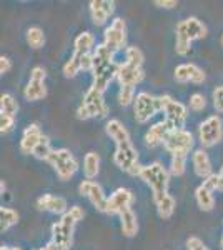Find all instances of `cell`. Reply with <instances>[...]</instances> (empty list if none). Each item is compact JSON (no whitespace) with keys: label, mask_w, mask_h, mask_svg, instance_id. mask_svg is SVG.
Returning a JSON list of instances; mask_svg holds the SVG:
<instances>
[{"label":"cell","mask_w":223,"mask_h":250,"mask_svg":"<svg viewBox=\"0 0 223 250\" xmlns=\"http://www.w3.org/2000/svg\"><path fill=\"white\" fill-rule=\"evenodd\" d=\"M143 52L139 47H128L125 50V60L123 63H120L119 75H117L120 87L135 88L143 80L145 74L143 68H142L143 67Z\"/></svg>","instance_id":"obj_1"},{"label":"cell","mask_w":223,"mask_h":250,"mask_svg":"<svg viewBox=\"0 0 223 250\" xmlns=\"http://www.w3.org/2000/svg\"><path fill=\"white\" fill-rule=\"evenodd\" d=\"M85 217V210L80 205H74L68 208L67 213L60 217L59 222L52 225V242L60 245L62 249L70 250L74 242V230L77 222H80Z\"/></svg>","instance_id":"obj_2"},{"label":"cell","mask_w":223,"mask_h":250,"mask_svg":"<svg viewBox=\"0 0 223 250\" xmlns=\"http://www.w3.org/2000/svg\"><path fill=\"white\" fill-rule=\"evenodd\" d=\"M139 177L152 190V199L155 205L163 200L168 193V184H170V172L163 167L160 162H153L148 165H142V170Z\"/></svg>","instance_id":"obj_3"},{"label":"cell","mask_w":223,"mask_h":250,"mask_svg":"<svg viewBox=\"0 0 223 250\" xmlns=\"http://www.w3.org/2000/svg\"><path fill=\"white\" fill-rule=\"evenodd\" d=\"M108 114V105L103 100V94L95 87H90L83 95L82 104L77 108V119L87 120L93 117H105Z\"/></svg>","instance_id":"obj_4"},{"label":"cell","mask_w":223,"mask_h":250,"mask_svg":"<svg viewBox=\"0 0 223 250\" xmlns=\"http://www.w3.org/2000/svg\"><path fill=\"white\" fill-rule=\"evenodd\" d=\"M45 162L55 168L57 177L60 180H63V182L70 180L75 175V172L79 170V162H77V159L67 148H54L52 154L47 157Z\"/></svg>","instance_id":"obj_5"},{"label":"cell","mask_w":223,"mask_h":250,"mask_svg":"<svg viewBox=\"0 0 223 250\" xmlns=\"http://www.w3.org/2000/svg\"><path fill=\"white\" fill-rule=\"evenodd\" d=\"M113 162L119 168L127 172L128 175H139L142 170V165L139 164V152H137L132 142L117 145L115 154H113Z\"/></svg>","instance_id":"obj_6"},{"label":"cell","mask_w":223,"mask_h":250,"mask_svg":"<svg viewBox=\"0 0 223 250\" xmlns=\"http://www.w3.org/2000/svg\"><path fill=\"white\" fill-rule=\"evenodd\" d=\"M198 139L203 148L220 144L223 139V124L218 115H210L198 127Z\"/></svg>","instance_id":"obj_7"},{"label":"cell","mask_w":223,"mask_h":250,"mask_svg":"<svg viewBox=\"0 0 223 250\" xmlns=\"http://www.w3.org/2000/svg\"><path fill=\"white\" fill-rule=\"evenodd\" d=\"M158 104H160V112L165 114V120H168L173 127L183 128L186 120V107L182 102H177L170 95H158Z\"/></svg>","instance_id":"obj_8"},{"label":"cell","mask_w":223,"mask_h":250,"mask_svg":"<svg viewBox=\"0 0 223 250\" xmlns=\"http://www.w3.org/2000/svg\"><path fill=\"white\" fill-rule=\"evenodd\" d=\"M160 112L158 97L148 94V92H139L133 102V115L139 124H147L153 115Z\"/></svg>","instance_id":"obj_9"},{"label":"cell","mask_w":223,"mask_h":250,"mask_svg":"<svg viewBox=\"0 0 223 250\" xmlns=\"http://www.w3.org/2000/svg\"><path fill=\"white\" fill-rule=\"evenodd\" d=\"M165 150L168 152L170 155H183L188 157L190 150L193 148V135L192 132L185 130V128H178V130H173L163 142Z\"/></svg>","instance_id":"obj_10"},{"label":"cell","mask_w":223,"mask_h":250,"mask_svg":"<svg viewBox=\"0 0 223 250\" xmlns=\"http://www.w3.org/2000/svg\"><path fill=\"white\" fill-rule=\"evenodd\" d=\"M103 45L115 54L127 45V23L123 19L117 17L103 32Z\"/></svg>","instance_id":"obj_11"},{"label":"cell","mask_w":223,"mask_h":250,"mask_svg":"<svg viewBox=\"0 0 223 250\" xmlns=\"http://www.w3.org/2000/svg\"><path fill=\"white\" fill-rule=\"evenodd\" d=\"M79 193H80V195H83V197H87L88 202H90L99 212L107 213L108 197L105 195V192H103V188H102V185H100V184H97L95 180L85 179L79 185Z\"/></svg>","instance_id":"obj_12"},{"label":"cell","mask_w":223,"mask_h":250,"mask_svg":"<svg viewBox=\"0 0 223 250\" xmlns=\"http://www.w3.org/2000/svg\"><path fill=\"white\" fill-rule=\"evenodd\" d=\"M135 200V195L130 188L120 187L108 197V204H107V213L112 215H120L122 212L132 208V204Z\"/></svg>","instance_id":"obj_13"},{"label":"cell","mask_w":223,"mask_h":250,"mask_svg":"<svg viewBox=\"0 0 223 250\" xmlns=\"http://www.w3.org/2000/svg\"><path fill=\"white\" fill-rule=\"evenodd\" d=\"M173 77L178 83H203L206 75L195 63H180L175 67Z\"/></svg>","instance_id":"obj_14"},{"label":"cell","mask_w":223,"mask_h":250,"mask_svg":"<svg viewBox=\"0 0 223 250\" xmlns=\"http://www.w3.org/2000/svg\"><path fill=\"white\" fill-rule=\"evenodd\" d=\"M173 130H177V128L173 127L168 120L163 119L162 122L153 124L152 127L148 128L147 134H145V142H147L148 147H157V145L163 144L165 139H167Z\"/></svg>","instance_id":"obj_15"},{"label":"cell","mask_w":223,"mask_h":250,"mask_svg":"<svg viewBox=\"0 0 223 250\" xmlns=\"http://www.w3.org/2000/svg\"><path fill=\"white\" fill-rule=\"evenodd\" d=\"M37 208L43 212L57 213V215H63L68 212V204L63 197L54 195V193H43L42 197L37 199Z\"/></svg>","instance_id":"obj_16"},{"label":"cell","mask_w":223,"mask_h":250,"mask_svg":"<svg viewBox=\"0 0 223 250\" xmlns=\"http://www.w3.org/2000/svg\"><path fill=\"white\" fill-rule=\"evenodd\" d=\"M42 137L43 134L37 124L28 125L25 130H23L22 139H20V150H22V154H34L35 147L42 140Z\"/></svg>","instance_id":"obj_17"},{"label":"cell","mask_w":223,"mask_h":250,"mask_svg":"<svg viewBox=\"0 0 223 250\" xmlns=\"http://www.w3.org/2000/svg\"><path fill=\"white\" fill-rule=\"evenodd\" d=\"M192 165L193 170L200 179H208L213 173V167H212V160H210L208 154H206L205 148H197L192 154Z\"/></svg>","instance_id":"obj_18"},{"label":"cell","mask_w":223,"mask_h":250,"mask_svg":"<svg viewBox=\"0 0 223 250\" xmlns=\"http://www.w3.org/2000/svg\"><path fill=\"white\" fill-rule=\"evenodd\" d=\"M192 37L188 35L186 30V22L180 20L175 27V52L180 57H186V55L192 52Z\"/></svg>","instance_id":"obj_19"},{"label":"cell","mask_w":223,"mask_h":250,"mask_svg":"<svg viewBox=\"0 0 223 250\" xmlns=\"http://www.w3.org/2000/svg\"><path fill=\"white\" fill-rule=\"evenodd\" d=\"M93 55V67H92V75L99 74V72L105 70L107 67H110L115 60H113V52L110 48H107L103 43H99L95 47V50L92 52Z\"/></svg>","instance_id":"obj_20"},{"label":"cell","mask_w":223,"mask_h":250,"mask_svg":"<svg viewBox=\"0 0 223 250\" xmlns=\"http://www.w3.org/2000/svg\"><path fill=\"white\" fill-rule=\"evenodd\" d=\"M105 132H107V135L115 142V145L132 142L130 134H128V130L125 128V125L117 119L108 120L107 125H105Z\"/></svg>","instance_id":"obj_21"},{"label":"cell","mask_w":223,"mask_h":250,"mask_svg":"<svg viewBox=\"0 0 223 250\" xmlns=\"http://www.w3.org/2000/svg\"><path fill=\"white\" fill-rule=\"evenodd\" d=\"M23 97L28 102H37L47 97V85L45 80H32L28 79V83L23 88Z\"/></svg>","instance_id":"obj_22"},{"label":"cell","mask_w":223,"mask_h":250,"mask_svg":"<svg viewBox=\"0 0 223 250\" xmlns=\"http://www.w3.org/2000/svg\"><path fill=\"white\" fill-rule=\"evenodd\" d=\"M120 227H122V233L125 237H135L137 232H139V219H137V213L128 208V210L120 213Z\"/></svg>","instance_id":"obj_23"},{"label":"cell","mask_w":223,"mask_h":250,"mask_svg":"<svg viewBox=\"0 0 223 250\" xmlns=\"http://www.w3.org/2000/svg\"><path fill=\"white\" fill-rule=\"evenodd\" d=\"M93 45H95V37H93L92 32H82V34L77 35V39L74 42V54L87 55L95 50Z\"/></svg>","instance_id":"obj_24"},{"label":"cell","mask_w":223,"mask_h":250,"mask_svg":"<svg viewBox=\"0 0 223 250\" xmlns=\"http://www.w3.org/2000/svg\"><path fill=\"white\" fill-rule=\"evenodd\" d=\"M100 172V157L95 152H88L83 157V175L85 179L93 180Z\"/></svg>","instance_id":"obj_25"},{"label":"cell","mask_w":223,"mask_h":250,"mask_svg":"<svg viewBox=\"0 0 223 250\" xmlns=\"http://www.w3.org/2000/svg\"><path fill=\"white\" fill-rule=\"evenodd\" d=\"M195 199H197L198 207H200L203 212L213 210V207H215V195H213V192L208 190V188H206L203 184H202L200 187H198L197 190H195Z\"/></svg>","instance_id":"obj_26"},{"label":"cell","mask_w":223,"mask_h":250,"mask_svg":"<svg viewBox=\"0 0 223 250\" xmlns=\"http://www.w3.org/2000/svg\"><path fill=\"white\" fill-rule=\"evenodd\" d=\"M88 10H90V19L97 27H103L108 20L107 12L102 7V0H92L88 3Z\"/></svg>","instance_id":"obj_27"},{"label":"cell","mask_w":223,"mask_h":250,"mask_svg":"<svg viewBox=\"0 0 223 250\" xmlns=\"http://www.w3.org/2000/svg\"><path fill=\"white\" fill-rule=\"evenodd\" d=\"M19 222V212L10 207H0V230L7 232Z\"/></svg>","instance_id":"obj_28"},{"label":"cell","mask_w":223,"mask_h":250,"mask_svg":"<svg viewBox=\"0 0 223 250\" xmlns=\"http://www.w3.org/2000/svg\"><path fill=\"white\" fill-rule=\"evenodd\" d=\"M186 22V30L188 35L192 37V40H200L206 37V27L205 23H202V20H198L197 17H188L185 19Z\"/></svg>","instance_id":"obj_29"},{"label":"cell","mask_w":223,"mask_h":250,"mask_svg":"<svg viewBox=\"0 0 223 250\" xmlns=\"http://www.w3.org/2000/svg\"><path fill=\"white\" fill-rule=\"evenodd\" d=\"M82 57L83 55H79V54H72V57L63 63V75L67 79H74L79 75V72L82 70Z\"/></svg>","instance_id":"obj_30"},{"label":"cell","mask_w":223,"mask_h":250,"mask_svg":"<svg viewBox=\"0 0 223 250\" xmlns=\"http://www.w3.org/2000/svg\"><path fill=\"white\" fill-rule=\"evenodd\" d=\"M19 112V104L15 100L14 95L10 94H3L0 97V114H5L10 117H15Z\"/></svg>","instance_id":"obj_31"},{"label":"cell","mask_w":223,"mask_h":250,"mask_svg":"<svg viewBox=\"0 0 223 250\" xmlns=\"http://www.w3.org/2000/svg\"><path fill=\"white\" fill-rule=\"evenodd\" d=\"M27 43L32 48H42L45 45V34L40 27H30L27 30Z\"/></svg>","instance_id":"obj_32"},{"label":"cell","mask_w":223,"mask_h":250,"mask_svg":"<svg viewBox=\"0 0 223 250\" xmlns=\"http://www.w3.org/2000/svg\"><path fill=\"white\" fill-rule=\"evenodd\" d=\"M175 207H177L175 199H173L172 195H167L163 200H160V202L157 204V212H158V215H160L162 219L167 220V219H170V217L173 215Z\"/></svg>","instance_id":"obj_33"},{"label":"cell","mask_w":223,"mask_h":250,"mask_svg":"<svg viewBox=\"0 0 223 250\" xmlns=\"http://www.w3.org/2000/svg\"><path fill=\"white\" fill-rule=\"evenodd\" d=\"M52 150H54V148H52V145H50V139H48L47 135H43L32 155L39 160H47V157L52 154Z\"/></svg>","instance_id":"obj_34"},{"label":"cell","mask_w":223,"mask_h":250,"mask_svg":"<svg viewBox=\"0 0 223 250\" xmlns=\"http://www.w3.org/2000/svg\"><path fill=\"white\" fill-rule=\"evenodd\" d=\"M186 170V157L183 155H173L170 162V173L175 177L183 175Z\"/></svg>","instance_id":"obj_35"},{"label":"cell","mask_w":223,"mask_h":250,"mask_svg":"<svg viewBox=\"0 0 223 250\" xmlns=\"http://www.w3.org/2000/svg\"><path fill=\"white\" fill-rule=\"evenodd\" d=\"M135 88L132 87H120L119 90V104L122 107H128L135 102Z\"/></svg>","instance_id":"obj_36"},{"label":"cell","mask_w":223,"mask_h":250,"mask_svg":"<svg viewBox=\"0 0 223 250\" xmlns=\"http://www.w3.org/2000/svg\"><path fill=\"white\" fill-rule=\"evenodd\" d=\"M190 108L193 112H202L206 107V99L203 94H192L190 95V102H188Z\"/></svg>","instance_id":"obj_37"},{"label":"cell","mask_w":223,"mask_h":250,"mask_svg":"<svg viewBox=\"0 0 223 250\" xmlns=\"http://www.w3.org/2000/svg\"><path fill=\"white\" fill-rule=\"evenodd\" d=\"M14 125H15V117L0 114V132L2 134H9L12 128H14Z\"/></svg>","instance_id":"obj_38"},{"label":"cell","mask_w":223,"mask_h":250,"mask_svg":"<svg viewBox=\"0 0 223 250\" xmlns=\"http://www.w3.org/2000/svg\"><path fill=\"white\" fill-rule=\"evenodd\" d=\"M203 185L212 192H217V190L220 192V177H218V173H212L208 179H205Z\"/></svg>","instance_id":"obj_39"},{"label":"cell","mask_w":223,"mask_h":250,"mask_svg":"<svg viewBox=\"0 0 223 250\" xmlns=\"http://www.w3.org/2000/svg\"><path fill=\"white\" fill-rule=\"evenodd\" d=\"M213 107L217 108V112H223V85L213 90Z\"/></svg>","instance_id":"obj_40"},{"label":"cell","mask_w":223,"mask_h":250,"mask_svg":"<svg viewBox=\"0 0 223 250\" xmlns=\"http://www.w3.org/2000/svg\"><path fill=\"white\" fill-rule=\"evenodd\" d=\"M186 250H210L198 237H190L186 240Z\"/></svg>","instance_id":"obj_41"},{"label":"cell","mask_w":223,"mask_h":250,"mask_svg":"<svg viewBox=\"0 0 223 250\" xmlns=\"http://www.w3.org/2000/svg\"><path fill=\"white\" fill-rule=\"evenodd\" d=\"M30 79L32 80H45L47 79V72L43 67H34L30 70Z\"/></svg>","instance_id":"obj_42"},{"label":"cell","mask_w":223,"mask_h":250,"mask_svg":"<svg viewBox=\"0 0 223 250\" xmlns=\"http://www.w3.org/2000/svg\"><path fill=\"white\" fill-rule=\"evenodd\" d=\"M153 5H157V7H160V9H175V7H178V2L177 0H155L153 2Z\"/></svg>","instance_id":"obj_43"},{"label":"cell","mask_w":223,"mask_h":250,"mask_svg":"<svg viewBox=\"0 0 223 250\" xmlns=\"http://www.w3.org/2000/svg\"><path fill=\"white\" fill-rule=\"evenodd\" d=\"M12 70V60L5 55L0 57V74H9Z\"/></svg>","instance_id":"obj_44"},{"label":"cell","mask_w":223,"mask_h":250,"mask_svg":"<svg viewBox=\"0 0 223 250\" xmlns=\"http://www.w3.org/2000/svg\"><path fill=\"white\" fill-rule=\"evenodd\" d=\"M102 7H103V10L107 12L108 17L113 15V12H115V2H113V0H102Z\"/></svg>","instance_id":"obj_45"},{"label":"cell","mask_w":223,"mask_h":250,"mask_svg":"<svg viewBox=\"0 0 223 250\" xmlns=\"http://www.w3.org/2000/svg\"><path fill=\"white\" fill-rule=\"evenodd\" d=\"M39 250H65V249H62L60 245H57V244H54V242H48V244L45 245L43 249H39Z\"/></svg>","instance_id":"obj_46"},{"label":"cell","mask_w":223,"mask_h":250,"mask_svg":"<svg viewBox=\"0 0 223 250\" xmlns=\"http://www.w3.org/2000/svg\"><path fill=\"white\" fill-rule=\"evenodd\" d=\"M218 177H220V192H223V167H222V170L218 172Z\"/></svg>","instance_id":"obj_47"},{"label":"cell","mask_w":223,"mask_h":250,"mask_svg":"<svg viewBox=\"0 0 223 250\" xmlns=\"http://www.w3.org/2000/svg\"><path fill=\"white\" fill-rule=\"evenodd\" d=\"M0 188H2V193L5 192V182H2V184H0Z\"/></svg>","instance_id":"obj_48"},{"label":"cell","mask_w":223,"mask_h":250,"mask_svg":"<svg viewBox=\"0 0 223 250\" xmlns=\"http://www.w3.org/2000/svg\"><path fill=\"white\" fill-rule=\"evenodd\" d=\"M220 245H222V249H223V235H222V240H220Z\"/></svg>","instance_id":"obj_49"},{"label":"cell","mask_w":223,"mask_h":250,"mask_svg":"<svg viewBox=\"0 0 223 250\" xmlns=\"http://www.w3.org/2000/svg\"><path fill=\"white\" fill-rule=\"evenodd\" d=\"M220 42H222V47H223V35H222V40H220Z\"/></svg>","instance_id":"obj_50"}]
</instances>
